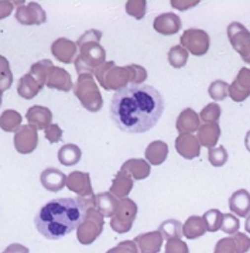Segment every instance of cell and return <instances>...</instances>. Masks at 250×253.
I'll use <instances>...</instances> for the list:
<instances>
[{
  "mask_svg": "<svg viewBox=\"0 0 250 253\" xmlns=\"http://www.w3.org/2000/svg\"><path fill=\"white\" fill-rule=\"evenodd\" d=\"M13 7L14 3L13 1H7V0H0V20L9 17L13 13Z\"/></svg>",
  "mask_w": 250,
  "mask_h": 253,
  "instance_id": "obj_49",
  "label": "cell"
},
{
  "mask_svg": "<svg viewBox=\"0 0 250 253\" xmlns=\"http://www.w3.org/2000/svg\"><path fill=\"white\" fill-rule=\"evenodd\" d=\"M133 182H134V180L131 178L127 172H125L123 170H119L118 174L115 175L113 181H112L110 194H113L118 200L127 198V195L130 194L131 188H133Z\"/></svg>",
  "mask_w": 250,
  "mask_h": 253,
  "instance_id": "obj_24",
  "label": "cell"
},
{
  "mask_svg": "<svg viewBox=\"0 0 250 253\" xmlns=\"http://www.w3.org/2000/svg\"><path fill=\"white\" fill-rule=\"evenodd\" d=\"M119 205V200L110 193L96 194V210L99 211L103 216L112 218Z\"/></svg>",
  "mask_w": 250,
  "mask_h": 253,
  "instance_id": "obj_28",
  "label": "cell"
},
{
  "mask_svg": "<svg viewBox=\"0 0 250 253\" xmlns=\"http://www.w3.org/2000/svg\"><path fill=\"white\" fill-rule=\"evenodd\" d=\"M3 253H6V252H3Z\"/></svg>",
  "mask_w": 250,
  "mask_h": 253,
  "instance_id": "obj_55",
  "label": "cell"
},
{
  "mask_svg": "<svg viewBox=\"0 0 250 253\" xmlns=\"http://www.w3.org/2000/svg\"><path fill=\"white\" fill-rule=\"evenodd\" d=\"M229 96L232 101L243 102L250 96V70L240 68L238 77L229 85Z\"/></svg>",
  "mask_w": 250,
  "mask_h": 253,
  "instance_id": "obj_12",
  "label": "cell"
},
{
  "mask_svg": "<svg viewBox=\"0 0 250 253\" xmlns=\"http://www.w3.org/2000/svg\"><path fill=\"white\" fill-rule=\"evenodd\" d=\"M164 112L163 95L150 85H127L115 92L110 118L122 132L137 134L151 130Z\"/></svg>",
  "mask_w": 250,
  "mask_h": 253,
  "instance_id": "obj_1",
  "label": "cell"
},
{
  "mask_svg": "<svg viewBox=\"0 0 250 253\" xmlns=\"http://www.w3.org/2000/svg\"><path fill=\"white\" fill-rule=\"evenodd\" d=\"M47 88L51 89H58L62 92H70L74 88L72 78H71L70 72L60 67H54L51 71L48 80L45 82Z\"/></svg>",
  "mask_w": 250,
  "mask_h": 253,
  "instance_id": "obj_21",
  "label": "cell"
},
{
  "mask_svg": "<svg viewBox=\"0 0 250 253\" xmlns=\"http://www.w3.org/2000/svg\"><path fill=\"white\" fill-rule=\"evenodd\" d=\"M126 13L130 14L131 17L141 20L147 10V1L146 0H129L126 1Z\"/></svg>",
  "mask_w": 250,
  "mask_h": 253,
  "instance_id": "obj_39",
  "label": "cell"
},
{
  "mask_svg": "<svg viewBox=\"0 0 250 253\" xmlns=\"http://www.w3.org/2000/svg\"><path fill=\"white\" fill-rule=\"evenodd\" d=\"M52 68H54V64L50 60H41L31 65L30 74L37 81L41 82L42 85H45Z\"/></svg>",
  "mask_w": 250,
  "mask_h": 253,
  "instance_id": "obj_33",
  "label": "cell"
},
{
  "mask_svg": "<svg viewBox=\"0 0 250 253\" xmlns=\"http://www.w3.org/2000/svg\"><path fill=\"white\" fill-rule=\"evenodd\" d=\"M80 55L75 60V70L78 74H95V71L106 62V51L98 41L82 44Z\"/></svg>",
  "mask_w": 250,
  "mask_h": 253,
  "instance_id": "obj_5",
  "label": "cell"
},
{
  "mask_svg": "<svg viewBox=\"0 0 250 253\" xmlns=\"http://www.w3.org/2000/svg\"><path fill=\"white\" fill-rule=\"evenodd\" d=\"M40 181L45 190H48L51 193H58L67 184V175L58 169L48 167L41 172Z\"/></svg>",
  "mask_w": 250,
  "mask_h": 253,
  "instance_id": "obj_19",
  "label": "cell"
},
{
  "mask_svg": "<svg viewBox=\"0 0 250 253\" xmlns=\"http://www.w3.org/2000/svg\"><path fill=\"white\" fill-rule=\"evenodd\" d=\"M74 93L86 111L99 112L103 106V98L92 74L78 75V80L74 84Z\"/></svg>",
  "mask_w": 250,
  "mask_h": 253,
  "instance_id": "obj_4",
  "label": "cell"
},
{
  "mask_svg": "<svg viewBox=\"0 0 250 253\" xmlns=\"http://www.w3.org/2000/svg\"><path fill=\"white\" fill-rule=\"evenodd\" d=\"M171 4H172V7H175V9H178V10H187L188 7H187L185 4H188V6H195V4H198V1H188V3H185V1H177V0H172V1H171Z\"/></svg>",
  "mask_w": 250,
  "mask_h": 253,
  "instance_id": "obj_51",
  "label": "cell"
},
{
  "mask_svg": "<svg viewBox=\"0 0 250 253\" xmlns=\"http://www.w3.org/2000/svg\"><path fill=\"white\" fill-rule=\"evenodd\" d=\"M229 210L240 218L250 215V193L248 190H238L230 195Z\"/></svg>",
  "mask_w": 250,
  "mask_h": 253,
  "instance_id": "obj_22",
  "label": "cell"
},
{
  "mask_svg": "<svg viewBox=\"0 0 250 253\" xmlns=\"http://www.w3.org/2000/svg\"><path fill=\"white\" fill-rule=\"evenodd\" d=\"M82 159V152L77 144H64L58 150V160L62 166H75Z\"/></svg>",
  "mask_w": 250,
  "mask_h": 253,
  "instance_id": "obj_30",
  "label": "cell"
},
{
  "mask_svg": "<svg viewBox=\"0 0 250 253\" xmlns=\"http://www.w3.org/2000/svg\"><path fill=\"white\" fill-rule=\"evenodd\" d=\"M220 137V127L218 123H204L198 129V142L201 146L213 149Z\"/></svg>",
  "mask_w": 250,
  "mask_h": 253,
  "instance_id": "obj_26",
  "label": "cell"
},
{
  "mask_svg": "<svg viewBox=\"0 0 250 253\" xmlns=\"http://www.w3.org/2000/svg\"><path fill=\"white\" fill-rule=\"evenodd\" d=\"M42 84L39 82L30 72L29 74H24L19 80L17 84V93L20 95L21 98L24 99H33L34 96H37L40 91L42 89Z\"/></svg>",
  "mask_w": 250,
  "mask_h": 253,
  "instance_id": "obj_27",
  "label": "cell"
},
{
  "mask_svg": "<svg viewBox=\"0 0 250 253\" xmlns=\"http://www.w3.org/2000/svg\"><path fill=\"white\" fill-rule=\"evenodd\" d=\"M125 172H127L133 180H144L150 175L151 164L143 160V159H129L122 164V169Z\"/></svg>",
  "mask_w": 250,
  "mask_h": 253,
  "instance_id": "obj_23",
  "label": "cell"
},
{
  "mask_svg": "<svg viewBox=\"0 0 250 253\" xmlns=\"http://www.w3.org/2000/svg\"><path fill=\"white\" fill-rule=\"evenodd\" d=\"M245 146H246L248 152L250 153V130L246 133V137H245Z\"/></svg>",
  "mask_w": 250,
  "mask_h": 253,
  "instance_id": "obj_52",
  "label": "cell"
},
{
  "mask_svg": "<svg viewBox=\"0 0 250 253\" xmlns=\"http://www.w3.org/2000/svg\"><path fill=\"white\" fill-rule=\"evenodd\" d=\"M166 253H190V249L181 239H170L166 243Z\"/></svg>",
  "mask_w": 250,
  "mask_h": 253,
  "instance_id": "obj_45",
  "label": "cell"
},
{
  "mask_svg": "<svg viewBox=\"0 0 250 253\" xmlns=\"http://www.w3.org/2000/svg\"><path fill=\"white\" fill-rule=\"evenodd\" d=\"M228 159H229V154H228L226 149L223 146H218V147L209 149L208 160H209V163L213 167H222L223 164H226Z\"/></svg>",
  "mask_w": 250,
  "mask_h": 253,
  "instance_id": "obj_40",
  "label": "cell"
},
{
  "mask_svg": "<svg viewBox=\"0 0 250 253\" xmlns=\"http://www.w3.org/2000/svg\"><path fill=\"white\" fill-rule=\"evenodd\" d=\"M103 218L105 216L96 208L86 211L83 221L77 228V239L80 241V243L90 245L99 238L100 233L103 232V226H105Z\"/></svg>",
  "mask_w": 250,
  "mask_h": 253,
  "instance_id": "obj_6",
  "label": "cell"
},
{
  "mask_svg": "<svg viewBox=\"0 0 250 253\" xmlns=\"http://www.w3.org/2000/svg\"><path fill=\"white\" fill-rule=\"evenodd\" d=\"M200 122V115L194 109L187 108L178 115L177 122H175V127L180 132V134H192L194 132H198Z\"/></svg>",
  "mask_w": 250,
  "mask_h": 253,
  "instance_id": "obj_20",
  "label": "cell"
},
{
  "mask_svg": "<svg viewBox=\"0 0 250 253\" xmlns=\"http://www.w3.org/2000/svg\"><path fill=\"white\" fill-rule=\"evenodd\" d=\"M245 228H246V232L250 233V215L246 218V223H245Z\"/></svg>",
  "mask_w": 250,
  "mask_h": 253,
  "instance_id": "obj_53",
  "label": "cell"
},
{
  "mask_svg": "<svg viewBox=\"0 0 250 253\" xmlns=\"http://www.w3.org/2000/svg\"><path fill=\"white\" fill-rule=\"evenodd\" d=\"M14 149L20 154H30L39 146L37 129L30 125H24L14 134Z\"/></svg>",
  "mask_w": 250,
  "mask_h": 253,
  "instance_id": "obj_10",
  "label": "cell"
},
{
  "mask_svg": "<svg viewBox=\"0 0 250 253\" xmlns=\"http://www.w3.org/2000/svg\"><path fill=\"white\" fill-rule=\"evenodd\" d=\"M213 253H236V246H235L232 236L219 239L218 243L215 245Z\"/></svg>",
  "mask_w": 250,
  "mask_h": 253,
  "instance_id": "obj_44",
  "label": "cell"
},
{
  "mask_svg": "<svg viewBox=\"0 0 250 253\" xmlns=\"http://www.w3.org/2000/svg\"><path fill=\"white\" fill-rule=\"evenodd\" d=\"M240 222L239 219L233 215V213H223V221L220 229L228 235H235L239 232Z\"/></svg>",
  "mask_w": 250,
  "mask_h": 253,
  "instance_id": "obj_41",
  "label": "cell"
},
{
  "mask_svg": "<svg viewBox=\"0 0 250 253\" xmlns=\"http://www.w3.org/2000/svg\"><path fill=\"white\" fill-rule=\"evenodd\" d=\"M26 119L29 122V125L36 127L37 130H45L47 127L51 126L52 121V112L41 105H34L29 108V111L26 113Z\"/></svg>",
  "mask_w": 250,
  "mask_h": 253,
  "instance_id": "obj_16",
  "label": "cell"
},
{
  "mask_svg": "<svg viewBox=\"0 0 250 253\" xmlns=\"http://www.w3.org/2000/svg\"><path fill=\"white\" fill-rule=\"evenodd\" d=\"M102 39V33L99 30H95V29H92V30H88L86 33H83L82 36H81L78 41H77V45L81 47L82 44H86V42H92V41H98Z\"/></svg>",
  "mask_w": 250,
  "mask_h": 253,
  "instance_id": "obj_48",
  "label": "cell"
},
{
  "mask_svg": "<svg viewBox=\"0 0 250 253\" xmlns=\"http://www.w3.org/2000/svg\"><path fill=\"white\" fill-rule=\"evenodd\" d=\"M6 253H30L29 251V248H26V246H23L20 243H11L9 245L7 248H6Z\"/></svg>",
  "mask_w": 250,
  "mask_h": 253,
  "instance_id": "obj_50",
  "label": "cell"
},
{
  "mask_svg": "<svg viewBox=\"0 0 250 253\" xmlns=\"http://www.w3.org/2000/svg\"><path fill=\"white\" fill-rule=\"evenodd\" d=\"M137 211H139L137 204L133 200L130 198L119 200L116 213L112 216V221H110V228L118 233L129 232L136 219Z\"/></svg>",
  "mask_w": 250,
  "mask_h": 253,
  "instance_id": "obj_7",
  "label": "cell"
},
{
  "mask_svg": "<svg viewBox=\"0 0 250 253\" xmlns=\"http://www.w3.org/2000/svg\"><path fill=\"white\" fill-rule=\"evenodd\" d=\"M182 232H184V236L187 239H198L208 231H207V226H205L202 216L192 215L182 225Z\"/></svg>",
  "mask_w": 250,
  "mask_h": 253,
  "instance_id": "obj_29",
  "label": "cell"
},
{
  "mask_svg": "<svg viewBox=\"0 0 250 253\" xmlns=\"http://www.w3.org/2000/svg\"><path fill=\"white\" fill-rule=\"evenodd\" d=\"M51 52L54 55L55 60L64 64H70V62H75L77 60V54H78V45L77 42L68 40L65 37H61L52 42L51 45Z\"/></svg>",
  "mask_w": 250,
  "mask_h": 253,
  "instance_id": "obj_13",
  "label": "cell"
},
{
  "mask_svg": "<svg viewBox=\"0 0 250 253\" xmlns=\"http://www.w3.org/2000/svg\"><path fill=\"white\" fill-rule=\"evenodd\" d=\"M232 239L236 246V253H248L250 251V238L243 232L232 235Z\"/></svg>",
  "mask_w": 250,
  "mask_h": 253,
  "instance_id": "obj_42",
  "label": "cell"
},
{
  "mask_svg": "<svg viewBox=\"0 0 250 253\" xmlns=\"http://www.w3.org/2000/svg\"><path fill=\"white\" fill-rule=\"evenodd\" d=\"M67 188L72 193L78 194V197H92L95 195L92 191L89 172L85 171H72L70 175H67Z\"/></svg>",
  "mask_w": 250,
  "mask_h": 253,
  "instance_id": "obj_14",
  "label": "cell"
},
{
  "mask_svg": "<svg viewBox=\"0 0 250 253\" xmlns=\"http://www.w3.org/2000/svg\"><path fill=\"white\" fill-rule=\"evenodd\" d=\"M222 109L216 102H210L208 103L200 113V119L204 123H218L220 118Z\"/></svg>",
  "mask_w": 250,
  "mask_h": 253,
  "instance_id": "obj_37",
  "label": "cell"
},
{
  "mask_svg": "<svg viewBox=\"0 0 250 253\" xmlns=\"http://www.w3.org/2000/svg\"><path fill=\"white\" fill-rule=\"evenodd\" d=\"M16 20L24 26H40L47 20V13L39 3L31 1L29 4H21L17 7Z\"/></svg>",
  "mask_w": 250,
  "mask_h": 253,
  "instance_id": "obj_11",
  "label": "cell"
},
{
  "mask_svg": "<svg viewBox=\"0 0 250 253\" xmlns=\"http://www.w3.org/2000/svg\"><path fill=\"white\" fill-rule=\"evenodd\" d=\"M202 219L205 222L208 232H218L220 226H222L223 213L220 212L219 210H208L207 212L202 215Z\"/></svg>",
  "mask_w": 250,
  "mask_h": 253,
  "instance_id": "obj_36",
  "label": "cell"
},
{
  "mask_svg": "<svg viewBox=\"0 0 250 253\" xmlns=\"http://www.w3.org/2000/svg\"><path fill=\"white\" fill-rule=\"evenodd\" d=\"M153 27L163 36H174L180 31L181 19L174 13H163L154 19Z\"/></svg>",
  "mask_w": 250,
  "mask_h": 253,
  "instance_id": "obj_18",
  "label": "cell"
},
{
  "mask_svg": "<svg viewBox=\"0 0 250 253\" xmlns=\"http://www.w3.org/2000/svg\"><path fill=\"white\" fill-rule=\"evenodd\" d=\"M159 231L163 235L164 239L170 241V239H181V236L184 235L182 232V223L177 219H167L161 223Z\"/></svg>",
  "mask_w": 250,
  "mask_h": 253,
  "instance_id": "obj_32",
  "label": "cell"
},
{
  "mask_svg": "<svg viewBox=\"0 0 250 253\" xmlns=\"http://www.w3.org/2000/svg\"><path fill=\"white\" fill-rule=\"evenodd\" d=\"M144 156H146V162L149 164L160 166L168 157V144L163 140H154L147 146Z\"/></svg>",
  "mask_w": 250,
  "mask_h": 253,
  "instance_id": "obj_25",
  "label": "cell"
},
{
  "mask_svg": "<svg viewBox=\"0 0 250 253\" xmlns=\"http://www.w3.org/2000/svg\"><path fill=\"white\" fill-rule=\"evenodd\" d=\"M175 150L181 157L192 160L201 153V143L194 134H180L175 139Z\"/></svg>",
  "mask_w": 250,
  "mask_h": 253,
  "instance_id": "obj_17",
  "label": "cell"
},
{
  "mask_svg": "<svg viewBox=\"0 0 250 253\" xmlns=\"http://www.w3.org/2000/svg\"><path fill=\"white\" fill-rule=\"evenodd\" d=\"M13 84V72L10 70V64L6 57L0 55V93L10 89Z\"/></svg>",
  "mask_w": 250,
  "mask_h": 253,
  "instance_id": "obj_34",
  "label": "cell"
},
{
  "mask_svg": "<svg viewBox=\"0 0 250 253\" xmlns=\"http://www.w3.org/2000/svg\"><path fill=\"white\" fill-rule=\"evenodd\" d=\"M209 34L201 29H188L182 33L180 39V45L197 57L205 55L209 50Z\"/></svg>",
  "mask_w": 250,
  "mask_h": 253,
  "instance_id": "obj_8",
  "label": "cell"
},
{
  "mask_svg": "<svg viewBox=\"0 0 250 253\" xmlns=\"http://www.w3.org/2000/svg\"><path fill=\"white\" fill-rule=\"evenodd\" d=\"M86 207L77 198H55L41 207L34 218L37 231L47 239L57 241L75 231L83 221Z\"/></svg>",
  "mask_w": 250,
  "mask_h": 253,
  "instance_id": "obj_2",
  "label": "cell"
},
{
  "mask_svg": "<svg viewBox=\"0 0 250 253\" xmlns=\"http://www.w3.org/2000/svg\"><path fill=\"white\" fill-rule=\"evenodd\" d=\"M226 31L232 47L239 52L242 60L250 64V31L239 21H232Z\"/></svg>",
  "mask_w": 250,
  "mask_h": 253,
  "instance_id": "obj_9",
  "label": "cell"
},
{
  "mask_svg": "<svg viewBox=\"0 0 250 253\" xmlns=\"http://www.w3.org/2000/svg\"><path fill=\"white\" fill-rule=\"evenodd\" d=\"M134 243L139 249V253H159L164 243V238L160 231L141 233L134 238Z\"/></svg>",
  "mask_w": 250,
  "mask_h": 253,
  "instance_id": "obj_15",
  "label": "cell"
},
{
  "mask_svg": "<svg viewBox=\"0 0 250 253\" xmlns=\"http://www.w3.org/2000/svg\"><path fill=\"white\" fill-rule=\"evenodd\" d=\"M208 93H209V96L213 101H223L229 93V85L225 81H222V80H216L209 85Z\"/></svg>",
  "mask_w": 250,
  "mask_h": 253,
  "instance_id": "obj_38",
  "label": "cell"
},
{
  "mask_svg": "<svg viewBox=\"0 0 250 253\" xmlns=\"http://www.w3.org/2000/svg\"><path fill=\"white\" fill-rule=\"evenodd\" d=\"M21 121H23V118L19 112L9 109L0 115V127L4 132L16 133L21 127Z\"/></svg>",
  "mask_w": 250,
  "mask_h": 253,
  "instance_id": "obj_31",
  "label": "cell"
},
{
  "mask_svg": "<svg viewBox=\"0 0 250 253\" xmlns=\"http://www.w3.org/2000/svg\"><path fill=\"white\" fill-rule=\"evenodd\" d=\"M44 132H45V139L50 143H58L62 140V129L58 125L51 123L50 127H47Z\"/></svg>",
  "mask_w": 250,
  "mask_h": 253,
  "instance_id": "obj_47",
  "label": "cell"
},
{
  "mask_svg": "<svg viewBox=\"0 0 250 253\" xmlns=\"http://www.w3.org/2000/svg\"><path fill=\"white\" fill-rule=\"evenodd\" d=\"M96 81L106 91H120L131 85V71L129 65L118 67L113 61H106L95 71Z\"/></svg>",
  "mask_w": 250,
  "mask_h": 253,
  "instance_id": "obj_3",
  "label": "cell"
},
{
  "mask_svg": "<svg viewBox=\"0 0 250 253\" xmlns=\"http://www.w3.org/2000/svg\"><path fill=\"white\" fill-rule=\"evenodd\" d=\"M106 253H139V249L134 241H123L118 243L115 248L109 249Z\"/></svg>",
  "mask_w": 250,
  "mask_h": 253,
  "instance_id": "obj_46",
  "label": "cell"
},
{
  "mask_svg": "<svg viewBox=\"0 0 250 253\" xmlns=\"http://www.w3.org/2000/svg\"><path fill=\"white\" fill-rule=\"evenodd\" d=\"M1 101H3V95L0 93V106H1Z\"/></svg>",
  "mask_w": 250,
  "mask_h": 253,
  "instance_id": "obj_54",
  "label": "cell"
},
{
  "mask_svg": "<svg viewBox=\"0 0 250 253\" xmlns=\"http://www.w3.org/2000/svg\"><path fill=\"white\" fill-rule=\"evenodd\" d=\"M129 68H130L131 71V85H141V84H144L146 78H147L146 68H143L141 65H136V64H130Z\"/></svg>",
  "mask_w": 250,
  "mask_h": 253,
  "instance_id": "obj_43",
  "label": "cell"
},
{
  "mask_svg": "<svg viewBox=\"0 0 250 253\" xmlns=\"http://www.w3.org/2000/svg\"><path fill=\"white\" fill-rule=\"evenodd\" d=\"M188 51L185 50L182 45H174L170 51H168V62L172 68H182L187 61H188Z\"/></svg>",
  "mask_w": 250,
  "mask_h": 253,
  "instance_id": "obj_35",
  "label": "cell"
}]
</instances>
